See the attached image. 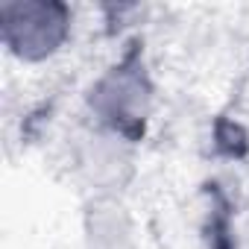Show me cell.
<instances>
[{
    "label": "cell",
    "mask_w": 249,
    "mask_h": 249,
    "mask_svg": "<svg viewBox=\"0 0 249 249\" xmlns=\"http://www.w3.org/2000/svg\"><path fill=\"white\" fill-rule=\"evenodd\" d=\"M9 44L30 59L47 56L65 38L68 12L56 3H9L3 6Z\"/></svg>",
    "instance_id": "obj_1"
}]
</instances>
